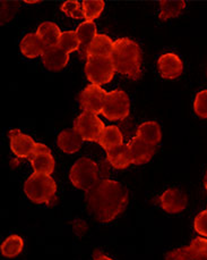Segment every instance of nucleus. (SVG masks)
I'll list each match as a JSON object with an SVG mask.
<instances>
[{"label": "nucleus", "instance_id": "obj_22", "mask_svg": "<svg viewBox=\"0 0 207 260\" xmlns=\"http://www.w3.org/2000/svg\"><path fill=\"white\" fill-rule=\"evenodd\" d=\"M60 28L52 22H43L37 27L36 35L41 38L46 47H56L61 37Z\"/></svg>", "mask_w": 207, "mask_h": 260}, {"label": "nucleus", "instance_id": "obj_29", "mask_svg": "<svg viewBox=\"0 0 207 260\" xmlns=\"http://www.w3.org/2000/svg\"><path fill=\"white\" fill-rule=\"evenodd\" d=\"M194 110L196 115L200 118H207V90H203L197 93Z\"/></svg>", "mask_w": 207, "mask_h": 260}, {"label": "nucleus", "instance_id": "obj_20", "mask_svg": "<svg viewBox=\"0 0 207 260\" xmlns=\"http://www.w3.org/2000/svg\"><path fill=\"white\" fill-rule=\"evenodd\" d=\"M99 144L105 151L112 150V149L121 146L123 144V137L120 128L114 125L105 126L99 139Z\"/></svg>", "mask_w": 207, "mask_h": 260}, {"label": "nucleus", "instance_id": "obj_4", "mask_svg": "<svg viewBox=\"0 0 207 260\" xmlns=\"http://www.w3.org/2000/svg\"><path fill=\"white\" fill-rule=\"evenodd\" d=\"M100 171L98 164L90 158H79L69 172V180L75 187L88 192L98 183Z\"/></svg>", "mask_w": 207, "mask_h": 260}, {"label": "nucleus", "instance_id": "obj_28", "mask_svg": "<svg viewBox=\"0 0 207 260\" xmlns=\"http://www.w3.org/2000/svg\"><path fill=\"white\" fill-rule=\"evenodd\" d=\"M61 12L74 20H83L84 14L81 4L78 2H66L61 5Z\"/></svg>", "mask_w": 207, "mask_h": 260}, {"label": "nucleus", "instance_id": "obj_14", "mask_svg": "<svg viewBox=\"0 0 207 260\" xmlns=\"http://www.w3.org/2000/svg\"><path fill=\"white\" fill-rule=\"evenodd\" d=\"M43 65L51 72H59L65 69L69 61V54H67L59 47H46L41 56Z\"/></svg>", "mask_w": 207, "mask_h": 260}, {"label": "nucleus", "instance_id": "obj_31", "mask_svg": "<svg viewBox=\"0 0 207 260\" xmlns=\"http://www.w3.org/2000/svg\"><path fill=\"white\" fill-rule=\"evenodd\" d=\"M194 228L197 233L207 238V209L196 216Z\"/></svg>", "mask_w": 207, "mask_h": 260}, {"label": "nucleus", "instance_id": "obj_21", "mask_svg": "<svg viewBox=\"0 0 207 260\" xmlns=\"http://www.w3.org/2000/svg\"><path fill=\"white\" fill-rule=\"evenodd\" d=\"M143 141L156 147L161 142L162 131L160 125L156 122H145L139 125L137 128V136Z\"/></svg>", "mask_w": 207, "mask_h": 260}, {"label": "nucleus", "instance_id": "obj_30", "mask_svg": "<svg viewBox=\"0 0 207 260\" xmlns=\"http://www.w3.org/2000/svg\"><path fill=\"white\" fill-rule=\"evenodd\" d=\"M2 24L7 23L12 20L18 9V3L2 2Z\"/></svg>", "mask_w": 207, "mask_h": 260}, {"label": "nucleus", "instance_id": "obj_5", "mask_svg": "<svg viewBox=\"0 0 207 260\" xmlns=\"http://www.w3.org/2000/svg\"><path fill=\"white\" fill-rule=\"evenodd\" d=\"M129 113H131V99L125 91L117 89L107 93L101 113L105 118L117 122L128 117Z\"/></svg>", "mask_w": 207, "mask_h": 260}, {"label": "nucleus", "instance_id": "obj_23", "mask_svg": "<svg viewBox=\"0 0 207 260\" xmlns=\"http://www.w3.org/2000/svg\"><path fill=\"white\" fill-rule=\"evenodd\" d=\"M24 248V241L18 235H11L6 240L4 241L0 250L4 257L6 258H14L18 256L19 253L23 251Z\"/></svg>", "mask_w": 207, "mask_h": 260}, {"label": "nucleus", "instance_id": "obj_11", "mask_svg": "<svg viewBox=\"0 0 207 260\" xmlns=\"http://www.w3.org/2000/svg\"><path fill=\"white\" fill-rule=\"evenodd\" d=\"M158 200H160L162 209L169 214L181 213L182 210L186 209L187 202H188L185 192L176 189V187L163 192Z\"/></svg>", "mask_w": 207, "mask_h": 260}, {"label": "nucleus", "instance_id": "obj_2", "mask_svg": "<svg viewBox=\"0 0 207 260\" xmlns=\"http://www.w3.org/2000/svg\"><path fill=\"white\" fill-rule=\"evenodd\" d=\"M117 73L137 81L142 78V50L138 43L129 38H121L113 42L110 56Z\"/></svg>", "mask_w": 207, "mask_h": 260}, {"label": "nucleus", "instance_id": "obj_1", "mask_svg": "<svg viewBox=\"0 0 207 260\" xmlns=\"http://www.w3.org/2000/svg\"><path fill=\"white\" fill-rule=\"evenodd\" d=\"M129 192L117 181L100 180L92 189L85 192L89 213L100 223H109L127 208Z\"/></svg>", "mask_w": 207, "mask_h": 260}, {"label": "nucleus", "instance_id": "obj_12", "mask_svg": "<svg viewBox=\"0 0 207 260\" xmlns=\"http://www.w3.org/2000/svg\"><path fill=\"white\" fill-rule=\"evenodd\" d=\"M157 67L161 76L165 80H175L184 72V64L181 59L172 52L162 55L157 60Z\"/></svg>", "mask_w": 207, "mask_h": 260}, {"label": "nucleus", "instance_id": "obj_7", "mask_svg": "<svg viewBox=\"0 0 207 260\" xmlns=\"http://www.w3.org/2000/svg\"><path fill=\"white\" fill-rule=\"evenodd\" d=\"M104 124L98 115L83 112L74 122V129L83 138V140L99 142V139L104 129Z\"/></svg>", "mask_w": 207, "mask_h": 260}, {"label": "nucleus", "instance_id": "obj_18", "mask_svg": "<svg viewBox=\"0 0 207 260\" xmlns=\"http://www.w3.org/2000/svg\"><path fill=\"white\" fill-rule=\"evenodd\" d=\"M107 160L115 170H125L133 164L131 150L127 144H121L118 148L107 151Z\"/></svg>", "mask_w": 207, "mask_h": 260}, {"label": "nucleus", "instance_id": "obj_19", "mask_svg": "<svg viewBox=\"0 0 207 260\" xmlns=\"http://www.w3.org/2000/svg\"><path fill=\"white\" fill-rule=\"evenodd\" d=\"M113 50V42L107 35H96L88 49L89 57H110Z\"/></svg>", "mask_w": 207, "mask_h": 260}, {"label": "nucleus", "instance_id": "obj_24", "mask_svg": "<svg viewBox=\"0 0 207 260\" xmlns=\"http://www.w3.org/2000/svg\"><path fill=\"white\" fill-rule=\"evenodd\" d=\"M186 8L185 2H169V0H164V2H160V20L167 21L170 18H175L179 16L182 11Z\"/></svg>", "mask_w": 207, "mask_h": 260}, {"label": "nucleus", "instance_id": "obj_9", "mask_svg": "<svg viewBox=\"0 0 207 260\" xmlns=\"http://www.w3.org/2000/svg\"><path fill=\"white\" fill-rule=\"evenodd\" d=\"M8 137L14 155L19 158H27V159H30L36 148V143L34 140L30 136L22 133L17 128L12 129L8 133Z\"/></svg>", "mask_w": 207, "mask_h": 260}, {"label": "nucleus", "instance_id": "obj_3", "mask_svg": "<svg viewBox=\"0 0 207 260\" xmlns=\"http://www.w3.org/2000/svg\"><path fill=\"white\" fill-rule=\"evenodd\" d=\"M24 192L34 204L54 205L57 201V184L51 175L33 173L24 183Z\"/></svg>", "mask_w": 207, "mask_h": 260}, {"label": "nucleus", "instance_id": "obj_17", "mask_svg": "<svg viewBox=\"0 0 207 260\" xmlns=\"http://www.w3.org/2000/svg\"><path fill=\"white\" fill-rule=\"evenodd\" d=\"M19 48H21L22 54L27 58H36V57L43 55L46 45L36 33H28L23 38Z\"/></svg>", "mask_w": 207, "mask_h": 260}, {"label": "nucleus", "instance_id": "obj_32", "mask_svg": "<svg viewBox=\"0 0 207 260\" xmlns=\"http://www.w3.org/2000/svg\"><path fill=\"white\" fill-rule=\"evenodd\" d=\"M165 260H194L187 247L179 248L167 253Z\"/></svg>", "mask_w": 207, "mask_h": 260}, {"label": "nucleus", "instance_id": "obj_8", "mask_svg": "<svg viewBox=\"0 0 207 260\" xmlns=\"http://www.w3.org/2000/svg\"><path fill=\"white\" fill-rule=\"evenodd\" d=\"M108 92L99 85L90 84L80 91L78 94V103L83 112L98 115L102 113L105 95Z\"/></svg>", "mask_w": 207, "mask_h": 260}, {"label": "nucleus", "instance_id": "obj_33", "mask_svg": "<svg viewBox=\"0 0 207 260\" xmlns=\"http://www.w3.org/2000/svg\"><path fill=\"white\" fill-rule=\"evenodd\" d=\"M94 258H95V260H113L111 258H109L108 256H105V254H103L102 252H100V251H95Z\"/></svg>", "mask_w": 207, "mask_h": 260}, {"label": "nucleus", "instance_id": "obj_27", "mask_svg": "<svg viewBox=\"0 0 207 260\" xmlns=\"http://www.w3.org/2000/svg\"><path fill=\"white\" fill-rule=\"evenodd\" d=\"M189 253L194 260H207V240L204 238H196L188 245Z\"/></svg>", "mask_w": 207, "mask_h": 260}, {"label": "nucleus", "instance_id": "obj_16", "mask_svg": "<svg viewBox=\"0 0 207 260\" xmlns=\"http://www.w3.org/2000/svg\"><path fill=\"white\" fill-rule=\"evenodd\" d=\"M83 138L77 133L74 128L64 129L57 138V144L65 153H75L80 149L83 144Z\"/></svg>", "mask_w": 207, "mask_h": 260}, {"label": "nucleus", "instance_id": "obj_25", "mask_svg": "<svg viewBox=\"0 0 207 260\" xmlns=\"http://www.w3.org/2000/svg\"><path fill=\"white\" fill-rule=\"evenodd\" d=\"M58 47L67 54L77 51L79 48V39L77 37L76 31H66L61 33V37L58 42Z\"/></svg>", "mask_w": 207, "mask_h": 260}, {"label": "nucleus", "instance_id": "obj_34", "mask_svg": "<svg viewBox=\"0 0 207 260\" xmlns=\"http://www.w3.org/2000/svg\"><path fill=\"white\" fill-rule=\"evenodd\" d=\"M204 185H205V189H206V191H207V172H206L205 177H204Z\"/></svg>", "mask_w": 207, "mask_h": 260}, {"label": "nucleus", "instance_id": "obj_15", "mask_svg": "<svg viewBox=\"0 0 207 260\" xmlns=\"http://www.w3.org/2000/svg\"><path fill=\"white\" fill-rule=\"evenodd\" d=\"M77 37L79 39V48L77 52L81 59H88V49L91 45V42L93 41L94 38L96 37V25L94 22L85 21L80 23L78 27L76 30Z\"/></svg>", "mask_w": 207, "mask_h": 260}, {"label": "nucleus", "instance_id": "obj_26", "mask_svg": "<svg viewBox=\"0 0 207 260\" xmlns=\"http://www.w3.org/2000/svg\"><path fill=\"white\" fill-rule=\"evenodd\" d=\"M105 4L101 0H95V2H83L81 3V8H83L84 18L89 22H93L96 18H99L101 13L103 12Z\"/></svg>", "mask_w": 207, "mask_h": 260}, {"label": "nucleus", "instance_id": "obj_10", "mask_svg": "<svg viewBox=\"0 0 207 260\" xmlns=\"http://www.w3.org/2000/svg\"><path fill=\"white\" fill-rule=\"evenodd\" d=\"M34 173L51 175L55 171V158L51 155V150L46 144L36 143L35 151L30 158Z\"/></svg>", "mask_w": 207, "mask_h": 260}, {"label": "nucleus", "instance_id": "obj_13", "mask_svg": "<svg viewBox=\"0 0 207 260\" xmlns=\"http://www.w3.org/2000/svg\"><path fill=\"white\" fill-rule=\"evenodd\" d=\"M127 146L131 150L132 159L134 165H144L150 161L154 153H155V147L152 144L143 141L138 137H134L131 141L127 143Z\"/></svg>", "mask_w": 207, "mask_h": 260}, {"label": "nucleus", "instance_id": "obj_6", "mask_svg": "<svg viewBox=\"0 0 207 260\" xmlns=\"http://www.w3.org/2000/svg\"><path fill=\"white\" fill-rule=\"evenodd\" d=\"M115 73L110 57H89L85 64V75L94 85H103L111 82Z\"/></svg>", "mask_w": 207, "mask_h": 260}]
</instances>
